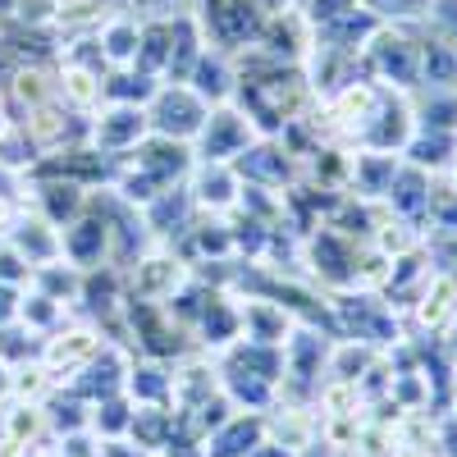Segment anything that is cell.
Returning a JSON list of instances; mask_svg holds the SVG:
<instances>
[{"label":"cell","mask_w":457,"mask_h":457,"mask_svg":"<svg viewBox=\"0 0 457 457\" xmlns=\"http://www.w3.org/2000/svg\"><path fill=\"white\" fill-rule=\"evenodd\" d=\"M370 83L389 92H416L421 87V28L416 23H385L361 51Z\"/></svg>","instance_id":"6da1fadb"},{"label":"cell","mask_w":457,"mask_h":457,"mask_svg":"<svg viewBox=\"0 0 457 457\" xmlns=\"http://www.w3.org/2000/svg\"><path fill=\"white\" fill-rule=\"evenodd\" d=\"M211 105L187 87V83H161L156 96L146 101V124L156 137H170V142H197L202 124H206Z\"/></svg>","instance_id":"7a4b0ae2"},{"label":"cell","mask_w":457,"mask_h":457,"mask_svg":"<svg viewBox=\"0 0 457 457\" xmlns=\"http://www.w3.org/2000/svg\"><path fill=\"white\" fill-rule=\"evenodd\" d=\"M256 137H261V129L252 124V114L243 105H234V101H224V105H211L206 124L197 133V151H202V161L234 165Z\"/></svg>","instance_id":"3957f363"},{"label":"cell","mask_w":457,"mask_h":457,"mask_svg":"<svg viewBox=\"0 0 457 457\" xmlns=\"http://www.w3.org/2000/svg\"><path fill=\"white\" fill-rule=\"evenodd\" d=\"M403 320L416 329V338H439L457 320V275L453 270H430V279L411 297Z\"/></svg>","instance_id":"277c9868"},{"label":"cell","mask_w":457,"mask_h":457,"mask_svg":"<svg viewBox=\"0 0 457 457\" xmlns=\"http://www.w3.org/2000/svg\"><path fill=\"white\" fill-rule=\"evenodd\" d=\"M105 348V334L96 325H64L55 329L46 343H42V366L51 370V379L69 385V379H79V370Z\"/></svg>","instance_id":"5b68a950"},{"label":"cell","mask_w":457,"mask_h":457,"mask_svg":"<svg viewBox=\"0 0 457 457\" xmlns=\"http://www.w3.org/2000/svg\"><path fill=\"white\" fill-rule=\"evenodd\" d=\"M146 137H151V124H146L142 105H105V110H96L92 146L101 151V156H124V151H137Z\"/></svg>","instance_id":"8992f818"},{"label":"cell","mask_w":457,"mask_h":457,"mask_svg":"<svg viewBox=\"0 0 457 457\" xmlns=\"http://www.w3.org/2000/svg\"><path fill=\"white\" fill-rule=\"evenodd\" d=\"M187 193H193V206H202V211H234L238 197H243V179H238L234 165L202 161V165L193 170Z\"/></svg>","instance_id":"52a82bcc"},{"label":"cell","mask_w":457,"mask_h":457,"mask_svg":"<svg viewBox=\"0 0 457 457\" xmlns=\"http://www.w3.org/2000/svg\"><path fill=\"white\" fill-rule=\"evenodd\" d=\"M187 284V265L170 252H151L137 261V270H133V293L142 302H170L179 288Z\"/></svg>","instance_id":"ba28073f"},{"label":"cell","mask_w":457,"mask_h":457,"mask_svg":"<svg viewBox=\"0 0 457 457\" xmlns=\"http://www.w3.org/2000/svg\"><path fill=\"white\" fill-rule=\"evenodd\" d=\"M96 42H101V60H105V64L133 69V64H137V46H142V14L114 10V14L96 28Z\"/></svg>","instance_id":"9c48e42d"},{"label":"cell","mask_w":457,"mask_h":457,"mask_svg":"<svg viewBox=\"0 0 457 457\" xmlns=\"http://www.w3.org/2000/svg\"><path fill=\"white\" fill-rule=\"evenodd\" d=\"M55 96L69 105V110H87L96 114L101 110V73L83 60H64L55 69Z\"/></svg>","instance_id":"30bf717a"},{"label":"cell","mask_w":457,"mask_h":457,"mask_svg":"<svg viewBox=\"0 0 457 457\" xmlns=\"http://www.w3.org/2000/svg\"><path fill=\"white\" fill-rule=\"evenodd\" d=\"M10 96L28 110L37 105H51L55 101V73L46 64H19V73L10 79Z\"/></svg>","instance_id":"8fae6325"},{"label":"cell","mask_w":457,"mask_h":457,"mask_svg":"<svg viewBox=\"0 0 457 457\" xmlns=\"http://www.w3.org/2000/svg\"><path fill=\"white\" fill-rule=\"evenodd\" d=\"M51 389H55V379H51V370L42 366V357L10 366V398H14V403H46Z\"/></svg>","instance_id":"7c38bea8"},{"label":"cell","mask_w":457,"mask_h":457,"mask_svg":"<svg viewBox=\"0 0 457 457\" xmlns=\"http://www.w3.org/2000/svg\"><path fill=\"white\" fill-rule=\"evenodd\" d=\"M247 457H297V453H288V448H279L275 439H261V444H256V448H252Z\"/></svg>","instance_id":"4fadbf2b"},{"label":"cell","mask_w":457,"mask_h":457,"mask_svg":"<svg viewBox=\"0 0 457 457\" xmlns=\"http://www.w3.org/2000/svg\"><path fill=\"white\" fill-rule=\"evenodd\" d=\"M439 183H444V187H448V193L457 197V156H453V161L444 165V174H439Z\"/></svg>","instance_id":"5bb4252c"},{"label":"cell","mask_w":457,"mask_h":457,"mask_svg":"<svg viewBox=\"0 0 457 457\" xmlns=\"http://www.w3.org/2000/svg\"><path fill=\"white\" fill-rule=\"evenodd\" d=\"M10 129H14V124L5 120V110H0V137H10Z\"/></svg>","instance_id":"9a60e30c"},{"label":"cell","mask_w":457,"mask_h":457,"mask_svg":"<svg viewBox=\"0 0 457 457\" xmlns=\"http://www.w3.org/2000/svg\"><path fill=\"white\" fill-rule=\"evenodd\" d=\"M448 421H453V426H457V407H453V411H448Z\"/></svg>","instance_id":"2e32d148"}]
</instances>
